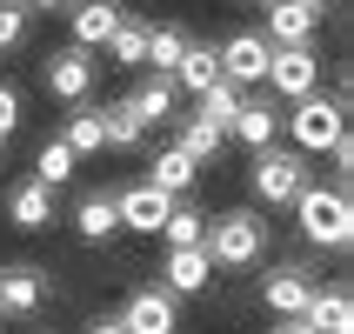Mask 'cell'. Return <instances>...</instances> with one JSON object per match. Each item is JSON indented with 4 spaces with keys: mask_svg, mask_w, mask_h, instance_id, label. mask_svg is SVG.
<instances>
[{
    "mask_svg": "<svg viewBox=\"0 0 354 334\" xmlns=\"http://www.w3.org/2000/svg\"><path fill=\"white\" fill-rule=\"evenodd\" d=\"M201 248H207L214 268H254V261L268 254V221H261L254 207H227V214L207 221Z\"/></svg>",
    "mask_w": 354,
    "mask_h": 334,
    "instance_id": "cell-1",
    "label": "cell"
},
{
    "mask_svg": "<svg viewBox=\"0 0 354 334\" xmlns=\"http://www.w3.org/2000/svg\"><path fill=\"white\" fill-rule=\"evenodd\" d=\"M295 214H301V234H308V248H348L354 241V201H348V187H301L295 194Z\"/></svg>",
    "mask_w": 354,
    "mask_h": 334,
    "instance_id": "cell-2",
    "label": "cell"
},
{
    "mask_svg": "<svg viewBox=\"0 0 354 334\" xmlns=\"http://www.w3.org/2000/svg\"><path fill=\"white\" fill-rule=\"evenodd\" d=\"M281 127H288V140H295V154H328L341 134H348V107L341 100H328V94H301V100H288L281 107Z\"/></svg>",
    "mask_w": 354,
    "mask_h": 334,
    "instance_id": "cell-3",
    "label": "cell"
},
{
    "mask_svg": "<svg viewBox=\"0 0 354 334\" xmlns=\"http://www.w3.org/2000/svg\"><path fill=\"white\" fill-rule=\"evenodd\" d=\"M315 180V167H308V154H295V147H261L254 154V194L268 201V207H295V194Z\"/></svg>",
    "mask_w": 354,
    "mask_h": 334,
    "instance_id": "cell-4",
    "label": "cell"
},
{
    "mask_svg": "<svg viewBox=\"0 0 354 334\" xmlns=\"http://www.w3.org/2000/svg\"><path fill=\"white\" fill-rule=\"evenodd\" d=\"M94 80H100V60L87 54V47H74V40H67V47H54V54H47V67H40V87H47L54 100H67V107H80V100L94 94Z\"/></svg>",
    "mask_w": 354,
    "mask_h": 334,
    "instance_id": "cell-5",
    "label": "cell"
},
{
    "mask_svg": "<svg viewBox=\"0 0 354 334\" xmlns=\"http://www.w3.org/2000/svg\"><path fill=\"white\" fill-rule=\"evenodd\" d=\"M268 94L274 100L321 94V54L315 47H274V54H268Z\"/></svg>",
    "mask_w": 354,
    "mask_h": 334,
    "instance_id": "cell-6",
    "label": "cell"
},
{
    "mask_svg": "<svg viewBox=\"0 0 354 334\" xmlns=\"http://www.w3.org/2000/svg\"><path fill=\"white\" fill-rule=\"evenodd\" d=\"M261 301H268V315H274V321H301V315H308V301H315V275H308L301 261H281L274 275L261 281Z\"/></svg>",
    "mask_w": 354,
    "mask_h": 334,
    "instance_id": "cell-7",
    "label": "cell"
},
{
    "mask_svg": "<svg viewBox=\"0 0 354 334\" xmlns=\"http://www.w3.org/2000/svg\"><path fill=\"white\" fill-rule=\"evenodd\" d=\"M120 328L127 334H174L180 328V295H167V288H134L127 308H120Z\"/></svg>",
    "mask_w": 354,
    "mask_h": 334,
    "instance_id": "cell-8",
    "label": "cell"
},
{
    "mask_svg": "<svg viewBox=\"0 0 354 334\" xmlns=\"http://www.w3.org/2000/svg\"><path fill=\"white\" fill-rule=\"evenodd\" d=\"M268 54H274V47H268V40L261 34H227L221 40V80H234V87H261V80H268Z\"/></svg>",
    "mask_w": 354,
    "mask_h": 334,
    "instance_id": "cell-9",
    "label": "cell"
},
{
    "mask_svg": "<svg viewBox=\"0 0 354 334\" xmlns=\"http://www.w3.org/2000/svg\"><path fill=\"white\" fill-rule=\"evenodd\" d=\"M40 308H47V275L40 268H0V315H20V321H34Z\"/></svg>",
    "mask_w": 354,
    "mask_h": 334,
    "instance_id": "cell-10",
    "label": "cell"
},
{
    "mask_svg": "<svg viewBox=\"0 0 354 334\" xmlns=\"http://www.w3.org/2000/svg\"><path fill=\"white\" fill-rule=\"evenodd\" d=\"M120 14H127L120 0H67V27H74V47H87V54H94V47H107V34L120 27Z\"/></svg>",
    "mask_w": 354,
    "mask_h": 334,
    "instance_id": "cell-11",
    "label": "cell"
},
{
    "mask_svg": "<svg viewBox=\"0 0 354 334\" xmlns=\"http://www.w3.org/2000/svg\"><path fill=\"white\" fill-rule=\"evenodd\" d=\"M227 134L241 140V147H274V134H281V100L268 94V100H248L241 94V107H234V120H227Z\"/></svg>",
    "mask_w": 354,
    "mask_h": 334,
    "instance_id": "cell-12",
    "label": "cell"
},
{
    "mask_svg": "<svg viewBox=\"0 0 354 334\" xmlns=\"http://www.w3.org/2000/svg\"><path fill=\"white\" fill-rule=\"evenodd\" d=\"M167 207H174V194H160V187H120L114 194V214L120 228H134V234H160V221H167Z\"/></svg>",
    "mask_w": 354,
    "mask_h": 334,
    "instance_id": "cell-13",
    "label": "cell"
},
{
    "mask_svg": "<svg viewBox=\"0 0 354 334\" xmlns=\"http://www.w3.org/2000/svg\"><path fill=\"white\" fill-rule=\"evenodd\" d=\"M261 14H268V34H261L268 47H308L315 27H321V14H308L301 0H268Z\"/></svg>",
    "mask_w": 354,
    "mask_h": 334,
    "instance_id": "cell-14",
    "label": "cell"
},
{
    "mask_svg": "<svg viewBox=\"0 0 354 334\" xmlns=\"http://www.w3.org/2000/svg\"><path fill=\"white\" fill-rule=\"evenodd\" d=\"M127 114H134L140 127H167V120H180V94H174V80H167V74L140 80L134 94H127Z\"/></svg>",
    "mask_w": 354,
    "mask_h": 334,
    "instance_id": "cell-15",
    "label": "cell"
},
{
    "mask_svg": "<svg viewBox=\"0 0 354 334\" xmlns=\"http://www.w3.org/2000/svg\"><path fill=\"white\" fill-rule=\"evenodd\" d=\"M7 221H14L20 234H40V228L54 221V187H40V180H14V187H7Z\"/></svg>",
    "mask_w": 354,
    "mask_h": 334,
    "instance_id": "cell-16",
    "label": "cell"
},
{
    "mask_svg": "<svg viewBox=\"0 0 354 334\" xmlns=\"http://www.w3.org/2000/svg\"><path fill=\"white\" fill-rule=\"evenodd\" d=\"M308 328L315 334H354V295L348 281H335V288H315V301H308Z\"/></svg>",
    "mask_w": 354,
    "mask_h": 334,
    "instance_id": "cell-17",
    "label": "cell"
},
{
    "mask_svg": "<svg viewBox=\"0 0 354 334\" xmlns=\"http://www.w3.org/2000/svg\"><path fill=\"white\" fill-rule=\"evenodd\" d=\"M194 180H201V160L180 154V147H160V154L147 160V187H160V194H174V201L194 194Z\"/></svg>",
    "mask_w": 354,
    "mask_h": 334,
    "instance_id": "cell-18",
    "label": "cell"
},
{
    "mask_svg": "<svg viewBox=\"0 0 354 334\" xmlns=\"http://www.w3.org/2000/svg\"><path fill=\"white\" fill-rule=\"evenodd\" d=\"M74 234H80V241H94V248L120 234V214H114V194H107V187L80 194V207H74Z\"/></svg>",
    "mask_w": 354,
    "mask_h": 334,
    "instance_id": "cell-19",
    "label": "cell"
},
{
    "mask_svg": "<svg viewBox=\"0 0 354 334\" xmlns=\"http://www.w3.org/2000/svg\"><path fill=\"white\" fill-rule=\"evenodd\" d=\"M214 275L207 248H167V295H201Z\"/></svg>",
    "mask_w": 354,
    "mask_h": 334,
    "instance_id": "cell-20",
    "label": "cell"
},
{
    "mask_svg": "<svg viewBox=\"0 0 354 334\" xmlns=\"http://www.w3.org/2000/svg\"><path fill=\"white\" fill-rule=\"evenodd\" d=\"M174 94H207V87H214L221 80V60H214V47H194V40H187V54L174 60Z\"/></svg>",
    "mask_w": 354,
    "mask_h": 334,
    "instance_id": "cell-21",
    "label": "cell"
},
{
    "mask_svg": "<svg viewBox=\"0 0 354 334\" xmlns=\"http://www.w3.org/2000/svg\"><path fill=\"white\" fill-rule=\"evenodd\" d=\"M60 147H67L74 160H87V154H100V147H107V140H100V107H94V100H80L74 114H67V127H60Z\"/></svg>",
    "mask_w": 354,
    "mask_h": 334,
    "instance_id": "cell-22",
    "label": "cell"
},
{
    "mask_svg": "<svg viewBox=\"0 0 354 334\" xmlns=\"http://www.w3.org/2000/svg\"><path fill=\"white\" fill-rule=\"evenodd\" d=\"M147 27H154V20L120 14V27L107 34V54H114V67H140V60H147Z\"/></svg>",
    "mask_w": 354,
    "mask_h": 334,
    "instance_id": "cell-23",
    "label": "cell"
},
{
    "mask_svg": "<svg viewBox=\"0 0 354 334\" xmlns=\"http://www.w3.org/2000/svg\"><path fill=\"white\" fill-rule=\"evenodd\" d=\"M100 140H107V147H120V154H134L140 140H147V127L127 114V100H114V107H100Z\"/></svg>",
    "mask_w": 354,
    "mask_h": 334,
    "instance_id": "cell-24",
    "label": "cell"
},
{
    "mask_svg": "<svg viewBox=\"0 0 354 334\" xmlns=\"http://www.w3.org/2000/svg\"><path fill=\"white\" fill-rule=\"evenodd\" d=\"M201 234H207V214L187 207V201H174L167 221H160V241H167V248H201Z\"/></svg>",
    "mask_w": 354,
    "mask_h": 334,
    "instance_id": "cell-25",
    "label": "cell"
},
{
    "mask_svg": "<svg viewBox=\"0 0 354 334\" xmlns=\"http://www.w3.org/2000/svg\"><path fill=\"white\" fill-rule=\"evenodd\" d=\"M174 127H180V140H174V147H180V154H194V160H214V154H221V140H227L214 120H201V114H180Z\"/></svg>",
    "mask_w": 354,
    "mask_h": 334,
    "instance_id": "cell-26",
    "label": "cell"
},
{
    "mask_svg": "<svg viewBox=\"0 0 354 334\" xmlns=\"http://www.w3.org/2000/svg\"><path fill=\"white\" fill-rule=\"evenodd\" d=\"M187 54V34H180V27H167V20H160V27H147V60H140V67H154V74H174V60Z\"/></svg>",
    "mask_w": 354,
    "mask_h": 334,
    "instance_id": "cell-27",
    "label": "cell"
},
{
    "mask_svg": "<svg viewBox=\"0 0 354 334\" xmlns=\"http://www.w3.org/2000/svg\"><path fill=\"white\" fill-rule=\"evenodd\" d=\"M234 107H241V87H234V80H214L207 94H194V114H201V120H214L221 134H227V120H234Z\"/></svg>",
    "mask_w": 354,
    "mask_h": 334,
    "instance_id": "cell-28",
    "label": "cell"
},
{
    "mask_svg": "<svg viewBox=\"0 0 354 334\" xmlns=\"http://www.w3.org/2000/svg\"><path fill=\"white\" fill-rule=\"evenodd\" d=\"M74 167H80V160L67 154L60 140H47V147L34 154V180H40V187H67V180H74Z\"/></svg>",
    "mask_w": 354,
    "mask_h": 334,
    "instance_id": "cell-29",
    "label": "cell"
},
{
    "mask_svg": "<svg viewBox=\"0 0 354 334\" xmlns=\"http://www.w3.org/2000/svg\"><path fill=\"white\" fill-rule=\"evenodd\" d=\"M27 40V0H0V54Z\"/></svg>",
    "mask_w": 354,
    "mask_h": 334,
    "instance_id": "cell-30",
    "label": "cell"
},
{
    "mask_svg": "<svg viewBox=\"0 0 354 334\" xmlns=\"http://www.w3.org/2000/svg\"><path fill=\"white\" fill-rule=\"evenodd\" d=\"M14 127H20V94L7 87V80H0V140L14 134Z\"/></svg>",
    "mask_w": 354,
    "mask_h": 334,
    "instance_id": "cell-31",
    "label": "cell"
},
{
    "mask_svg": "<svg viewBox=\"0 0 354 334\" xmlns=\"http://www.w3.org/2000/svg\"><path fill=\"white\" fill-rule=\"evenodd\" d=\"M87 334H127V328H120V315H100V321H87Z\"/></svg>",
    "mask_w": 354,
    "mask_h": 334,
    "instance_id": "cell-32",
    "label": "cell"
},
{
    "mask_svg": "<svg viewBox=\"0 0 354 334\" xmlns=\"http://www.w3.org/2000/svg\"><path fill=\"white\" fill-rule=\"evenodd\" d=\"M27 14H67V0H27Z\"/></svg>",
    "mask_w": 354,
    "mask_h": 334,
    "instance_id": "cell-33",
    "label": "cell"
},
{
    "mask_svg": "<svg viewBox=\"0 0 354 334\" xmlns=\"http://www.w3.org/2000/svg\"><path fill=\"white\" fill-rule=\"evenodd\" d=\"M268 334H315L308 321H281V328H268Z\"/></svg>",
    "mask_w": 354,
    "mask_h": 334,
    "instance_id": "cell-34",
    "label": "cell"
},
{
    "mask_svg": "<svg viewBox=\"0 0 354 334\" xmlns=\"http://www.w3.org/2000/svg\"><path fill=\"white\" fill-rule=\"evenodd\" d=\"M301 7H308V14H321V7H335V0H301Z\"/></svg>",
    "mask_w": 354,
    "mask_h": 334,
    "instance_id": "cell-35",
    "label": "cell"
},
{
    "mask_svg": "<svg viewBox=\"0 0 354 334\" xmlns=\"http://www.w3.org/2000/svg\"><path fill=\"white\" fill-rule=\"evenodd\" d=\"M241 7H268V0H241Z\"/></svg>",
    "mask_w": 354,
    "mask_h": 334,
    "instance_id": "cell-36",
    "label": "cell"
}]
</instances>
